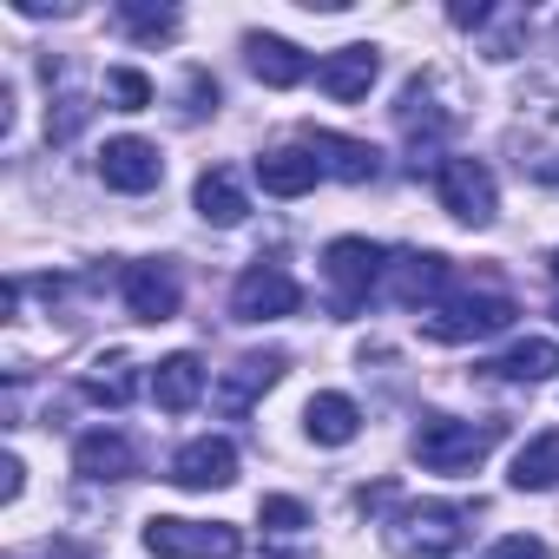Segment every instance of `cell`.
<instances>
[{
  "mask_svg": "<svg viewBox=\"0 0 559 559\" xmlns=\"http://www.w3.org/2000/svg\"><path fill=\"white\" fill-rule=\"evenodd\" d=\"M421 323L435 343H480L513 323V304L500 290H461V297H441L435 310H421Z\"/></svg>",
  "mask_w": 559,
  "mask_h": 559,
  "instance_id": "cell-2",
  "label": "cell"
},
{
  "mask_svg": "<svg viewBox=\"0 0 559 559\" xmlns=\"http://www.w3.org/2000/svg\"><path fill=\"white\" fill-rule=\"evenodd\" d=\"M145 552L158 559H237L243 552V533L230 520H145Z\"/></svg>",
  "mask_w": 559,
  "mask_h": 559,
  "instance_id": "cell-3",
  "label": "cell"
},
{
  "mask_svg": "<svg viewBox=\"0 0 559 559\" xmlns=\"http://www.w3.org/2000/svg\"><path fill=\"white\" fill-rule=\"evenodd\" d=\"M500 382H552L559 376V343H546V336H526V343H513L500 362H487Z\"/></svg>",
  "mask_w": 559,
  "mask_h": 559,
  "instance_id": "cell-21",
  "label": "cell"
},
{
  "mask_svg": "<svg viewBox=\"0 0 559 559\" xmlns=\"http://www.w3.org/2000/svg\"><path fill=\"white\" fill-rule=\"evenodd\" d=\"M376 73H382V53L376 47H336V53H323L317 60V86L330 93V99H369V86H376Z\"/></svg>",
  "mask_w": 559,
  "mask_h": 559,
  "instance_id": "cell-11",
  "label": "cell"
},
{
  "mask_svg": "<svg viewBox=\"0 0 559 559\" xmlns=\"http://www.w3.org/2000/svg\"><path fill=\"white\" fill-rule=\"evenodd\" d=\"M389 546H395V559H448L461 546V507H441V500L402 507L389 520Z\"/></svg>",
  "mask_w": 559,
  "mask_h": 559,
  "instance_id": "cell-4",
  "label": "cell"
},
{
  "mask_svg": "<svg viewBox=\"0 0 559 559\" xmlns=\"http://www.w3.org/2000/svg\"><path fill=\"white\" fill-rule=\"evenodd\" d=\"M310 152H317V165H323L330 178H343V185H369V178L382 171V152L362 145V139H343V132H310Z\"/></svg>",
  "mask_w": 559,
  "mask_h": 559,
  "instance_id": "cell-17",
  "label": "cell"
},
{
  "mask_svg": "<svg viewBox=\"0 0 559 559\" xmlns=\"http://www.w3.org/2000/svg\"><path fill=\"white\" fill-rule=\"evenodd\" d=\"M552 317H559V310H552Z\"/></svg>",
  "mask_w": 559,
  "mask_h": 559,
  "instance_id": "cell-32",
  "label": "cell"
},
{
  "mask_svg": "<svg viewBox=\"0 0 559 559\" xmlns=\"http://www.w3.org/2000/svg\"><path fill=\"white\" fill-rule=\"evenodd\" d=\"M389 290H395V304H421V310H435L441 290H448V257H435V250H408V257H395Z\"/></svg>",
  "mask_w": 559,
  "mask_h": 559,
  "instance_id": "cell-14",
  "label": "cell"
},
{
  "mask_svg": "<svg viewBox=\"0 0 559 559\" xmlns=\"http://www.w3.org/2000/svg\"><path fill=\"white\" fill-rule=\"evenodd\" d=\"M297 304H304V290H297V276L284 263H250L237 276V290H230L237 323H276V317H290Z\"/></svg>",
  "mask_w": 559,
  "mask_h": 559,
  "instance_id": "cell-6",
  "label": "cell"
},
{
  "mask_svg": "<svg viewBox=\"0 0 559 559\" xmlns=\"http://www.w3.org/2000/svg\"><path fill=\"white\" fill-rule=\"evenodd\" d=\"M304 520H310L304 500H284V493H270V500H263V526H270V533H297Z\"/></svg>",
  "mask_w": 559,
  "mask_h": 559,
  "instance_id": "cell-26",
  "label": "cell"
},
{
  "mask_svg": "<svg viewBox=\"0 0 559 559\" xmlns=\"http://www.w3.org/2000/svg\"><path fill=\"white\" fill-rule=\"evenodd\" d=\"M99 178H106L112 191L139 198V191H152V185L165 178V158H158L152 139H106V152H99Z\"/></svg>",
  "mask_w": 559,
  "mask_h": 559,
  "instance_id": "cell-9",
  "label": "cell"
},
{
  "mask_svg": "<svg viewBox=\"0 0 559 559\" xmlns=\"http://www.w3.org/2000/svg\"><path fill=\"white\" fill-rule=\"evenodd\" d=\"M276 376H284V349L237 356V362H230V376L217 382V408H224V415H243V408H250V402H257V395L276 382Z\"/></svg>",
  "mask_w": 559,
  "mask_h": 559,
  "instance_id": "cell-15",
  "label": "cell"
},
{
  "mask_svg": "<svg viewBox=\"0 0 559 559\" xmlns=\"http://www.w3.org/2000/svg\"><path fill=\"white\" fill-rule=\"evenodd\" d=\"M317 178H323V165H317L310 145H284V152H263V158H257V185H263L270 198H304Z\"/></svg>",
  "mask_w": 559,
  "mask_h": 559,
  "instance_id": "cell-16",
  "label": "cell"
},
{
  "mask_svg": "<svg viewBox=\"0 0 559 559\" xmlns=\"http://www.w3.org/2000/svg\"><path fill=\"white\" fill-rule=\"evenodd\" d=\"M513 487H520V493H546V487H559V428L533 435V441L513 454Z\"/></svg>",
  "mask_w": 559,
  "mask_h": 559,
  "instance_id": "cell-22",
  "label": "cell"
},
{
  "mask_svg": "<svg viewBox=\"0 0 559 559\" xmlns=\"http://www.w3.org/2000/svg\"><path fill=\"white\" fill-rule=\"evenodd\" d=\"M21 487H27V467L8 454V461H0V500H21Z\"/></svg>",
  "mask_w": 559,
  "mask_h": 559,
  "instance_id": "cell-29",
  "label": "cell"
},
{
  "mask_svg": "<svg viewBox=\"0 0 559 559\" xmlns=\"http://www.w3.org/2000/svg\"><path fill=\"white\" fill-rule=\"evenodd\" d=\"M435 191H441V211L448 217H461V224H493V211H500V191H493V171L480 165V158H448L441 171H435Z\"/></svg>",
  "mask_w": 559,
  "mask_h": 559,
  "instance_id": "cell-5",
  "label": "cell"
},
{
  "mask_svg": "<svg viewBox=\"0 0 559 559\" xmlns=\"http://www.w3.org/2000/svg\"><path fill=\"white\" fill-rule=\"evenodd\" d=\"M500 441V421H454V415H421L415 428V461L428 474H474Z\"/></svg>",
  "mask_w": 559,
  "mask_h": 559,
  "instance_id": "cell-1",
  "label": "cell"
},
{
  "mask_svg": "<svg viewBox=\"0 0 559 559\" xmlns=\"http://www.w3.org/2000/svg\"><path fill=\"white\" fill-rule=\"evenodd\" d=\"M198 395H204V362H198L191 349H178V356H165V362L152 369V402H158L165 415L198 408Z\"/></svg>",
  "mask_w": 559,
  "mask_h": 559,
  "instance_id": "cell-18",
  "label": "cell"
},
{
  "mask_svg": "<svg viewBox=\"0 0 559 559\" xmlns=\"http://www.w3.org/2000/svg\"><path fill=\"white\" fill-rule=\"evenodd\" d=\"M106 99H112L119 112H145V106H152V80L132 73V67H119V73H106Z\"/></svg>",
  "mask_w": 559,
  "mask_h": 559,
  "instance_id": "cell-23",
  "label": "cell"
},
{
  "mask_svg": "<svg viewBox=\"0 0 559 559\" xmlns=\"http://www.w3.org/2000/svg\"><path fill=\"white\" fill-rule=\"evenodd\" d=\"M323 270H330V284H336V310L349 317V310L382 284L389 263H382V250H376L369 237H336V243L323 250Z\"/></svg>",
  "mask_w": 559,
  "mask_h": 559,
  "instance_id": "cell-7",
  "label": "cell"
},
{
  "mask_svg": "<svg viewBox=\"0 0 559 559\" xmlns=\"http://www.w3.org/2000/svg\"><path fill=\"white\" fill-rule=\"evenodd\" d=\"M487 559H546V546H539L533 533H507V539L487 546Z\"/></svg>",
  "mask_w": 559,
  "mask_h": 559,
  "instance_id": "cell-27",
  "label": "cell"
},
{
  "mask_svg": "<svg viewBox=\"0 0 559 559\" xmlns=\"http://www.w3.org/2000/svg\"><path fill=\"white\" fill-rule=\"evenodd\" d=\"M243 211H250V198H243V185H237V171H224V165H211L204 178H198V217L204 224H243Z\"/></svg>",
  "mask_w": 559,
  "mask_h": 559,
  "instance_id": "cell-20",
  "label": "cell"
},
{
  "mask_svg": "<svg viewBox=\"0 0 559 559\" xmlns=\"http://www.w3.org/2000/svg\"><path fill=\"white\" fill-rule=\"evenodd\" d=\"M171 480H178L185 493L230 487V480H237V448H230L224 435H198V441H185V448L171 454Z\"/></svg>",
  "mask_w": 559,
  "mask_h": 559,
  "instance_id": "cell-8",
  "label": "cell"
},
{
  "mask_svg": "<svg viewBox=\"0 0 559 559\" xmlns=\"http://www.w3.org/2000/svg\"><path fill=\"white\" fill-rule=\"evenodd\" d=\"M73 467H80L86 480H132V474H139V448H132L119 428H93V435L73 441Z\"/></svg>",
  "mask_w": 559,
  "mask_h": 559,
  "instance_id": "cell-12",
  "label": "cell"
},
{
  "mask_svg": "<svg viewBox=\"0 0 559 559\" xmlns=\"http://www.w3.org/2000/svg\"><path fill=\"white\" fill-rule=\"evenodd\" d=\"M243 53H250V73H257L263 86H276V93L310 80V53H304V47H290L284 34H250V40H243Z\"/></svg>",
  "mask_w": 559,
  "mask_h": 559,
  "instance_id": "cell-13",
  "label": "cell"
},
{
  "mask_svg": "<svg viewBox=\"0 0 559 559\" xmlns=\"http://www.w3.org/2000/svg\"><path fill=\"white\" fill-rule=\"evenodd\" d=\"M304 428H310L317 448H349V441L362 435V408H356L349 395H310Z\"/></svg>",
  "mask_w": 559,
  "mask_h": 559,
  "instance_id": "cell-19",
  "label": "cell"
},
{
  "mask_svg": "<svg viewBox=\"0 0 559 559\" xmlns=\"http://www.w3.org/2000/svg\"><path fill=\"white\" fill-rule=\"evenodd\" d=\"M119 21H126L139 40H165V34L178 27V14H171V8H139V0H126V8H119Z\"/></svg>",
  "mask_w": 559,
  "mask_h": 559,
  "instance_id": "cell-24",
  "label": "cell"
},
{
  "mask_svg": "<svg viewBox=\"0 0 559 559\" xmlns=\"http://www.w3.org/2000/svg\"><path fill=\"white\" fill-rule=\"evenodd\" d=\"M552 276H559V250H552Z\"/></svg>",
  "mask_w": 559,
  "mask_h": 559,
  "instance_id": "cell-31",
  "label": "cell"
},
{
  "mask_svg": "<svg viewBox=\"0 0 559 559\" xmlns=\"http://www.w3.org/2000/svg\"><path fill=\"white\" fill-rule=\"evenodd\" d=\"M86 126V106L80 99H60V112H47V139H73Z\"/></svg>",
  "mask_w": 559,
  "mask_h": 559,
  "instance_id": "cell-28",
  "label": "cell"
},
{
  "mask_svg": "<svg viewBox=\"0 0 559 559\" xmlns=\"http://www.w3.org/2000/svg\"><path fill=\"white\" fill-rule=\"evenodd\" d=\"M86 395H93V402H106V408H126V395H132L126 362H112V376H86Z\"/></svg>",
  "mask_w": 559,
  "mask_h": 559,
  "instance_id": "cell-25",
  "label": "cell"
},
{
  "mask_svg": "<svg viewBox=\"0 0 559 559\" xmlns=\"http://www.w3.org/2000/svg\"><path fill=\"white\" fill-rule=\"evenodd\" d=\"M539 178H546V185H559V158H546V165H539Z\"/></svg>",
  "mask_w": 559,
  "mask_h": 559,
  "instance_id": "cell-30",
  "label": "cell"
},
{
  "mask_svg": "<svg viewBox=\"0 0 559 559\" xmlns=\"http://www.w3.org/2000/svg\"><path fill=\"white\" fill-rule=\"evenodd\" d=\"M178 304H185V290H178V270L171 263H132L126 270V310L139 323H171Z\"/></svg>",
  "mask_w": 559,
  "mask_h": 559,
  "instance_id": "cell-10",
  "label": "cell"
}]
</instances>
